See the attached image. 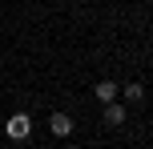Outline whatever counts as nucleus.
Returning <instances> with one entry per match:
<instances>
[{
    "label": "nucleus",
    "mask_w": 153,
    "mask_h": 149,
    "mask_svg": "<svg viewBox=\"0 0 153 149\" xmlns=\"http://www.w3.org/2000/svg\"><path fill=\"white\" fill-rule=\"evenodd\" d=\"M69 149H76V145H69Z\"/></svg>",
    "instance_id": "nucleus-6"
},
{
    "label": "nucleus",
    "mask_w": 153,
    "mask_h": 149,
    "mask_svg": "<svg viewBox=\"0 0 153 149\" xmlns=\"http://www.w3.org/2000/svg\"><path fill=\"white\" fill-rule=\"evenodd\" d=\"M4 133L12 137V141H24V137L32 133V117H28V113H12L8 125H4Z\"/></svg>",
    "instance_id": "nucleus-1"
},
{
    "label": "nucleus",
    "mask_w": 153,
    "mask_h": 149,
    "mask_svg": "<svg viewBox=\"0 0 153 149\" xmlns=\"http://www.w3.org/2000/svg\"><path fill=\"white\" fill-rule=\"evenodd\" d=\"M97 101H101V105L117 101V85H113V81H97Z\"/></svg>",
    "instance_id": "nucleus-3"
},
{
    "label": "nucleus",
    "mask_w": 153,
    "mask_h": 149,
    "mask_svg": "<svg viewBox=\"0 0 153 149\" xmlns=\"http://www.w3.org/2000/svg\"><path fill=\"white\" fill-rule=\"evenodd\" d=\"M48 129H53V137H69L73 133V117L69 113H53L48 117Z\"/></svg>",
    "instance_id": "nucleus-2"
},
{
    "label": "nucleus",
    "mask_w": 153,
    "mask_h": 149,
    "mask_svg": "<svg viewBox=\"0 0 153 149\" xmlns=\"http://www.w3.org/2000/svg\"><path fill=\"white\" fill-rule=\"evenodd\" d=\"M125 97H129V101H145V89L133 81V85H125Z\"/></svg>",
    "instance_id": "nucleus-5"
},
{
    "label": "nucleus",
    "mask_w": 153,
    "mask_h": 149,
    "mask_svg": "<svg viewBox=\"0 0 153 149\" xmlns=\"http://www.w3.org/2000/svg\"><path fill=\"white\" fill-rule=\"evenodd\" d=\"M105 125H125V109H121L117 101L105 105Z\"/></svg>",
    "instance_id": "nucleus-4"
}]
</instances>
